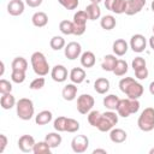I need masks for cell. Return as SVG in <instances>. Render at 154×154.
<instances>
[{"instance_id": "6", "label": "cell", "mask_w": 154, "mask_h": 154, "mask_svg": "<svg viewBox=\"0 0 154 154\" xmlns=\"http://www.w3.org/2000/svg\"><path fill=\"white\" fill-rule=\"evenodd\" d=\"M88 14L84 10L82 11H77L73 14V35L76 36H81L85 32L87 29V20H88Z\"/></svg>"}, {"instance_id": "25", "label": "cell", "mask_w": 154, "mask_h": 154, "mask_svg": "<svg viewBox=\"0 0 154 154\" xmlns=\"http://www.w3.org/2000/svg\"><path fill=\"white\" fill-rule=\"evenodd\" d=\"M52 119H53V113L48 109H43L35 116V123L37 125H46V124L51 123Z\"/></svg>"}, {"instance_id": "39", "label": "cell", "mask_w": 154, "mask_h": 154, "mask_svg": "<svg viewBox=\"0 0 154 154\" xmlns=\"http://www.w3.org/2000/svg\"><path fill=\"white\" fill-rule=\"evenodd\" d=\"M66 118H67V117L60 116V117H58V118L54 119V122H53V128H54L55 131H58V132H64V131H65Z\"/></svg>"}, {"instance_id": "51", "label": "cell", "mask_w": 154, "mask_h": 154, "mask_svg": "<svg viewBox=\"0 0 154 154\" xmlns=\"http://www.w3.org/2000/svg\"><path fill=\"white\" fill-rule=\"evenodd\" d=\"M102 0H90V2H93V4H100Z\"/></svg>"}, {"instance_id": "19", "label": "cell", "mask_w": 154, "mask_h": 154, "mask_svg": "<svg viewBox=\"0 0 154 154\" xmlns=\"http://www.w3.org/2000/svg\"><path fill=\"white\" fill-rule=\"evenodd\" d=\"M112 49L117 57H123L126 54L129 49V45L124 38H117L112 45Z\"/></svg>"}, {"instance_id": "29", "label": "cell", "mask_w": 154, "mask_h": 154, "mask_svg": "<svg viewBox=\"0 0 154 154\" xmlns=\"http://www.w3.org/2000/svg\"><path fill=\"white\" fill-rule=\"evenodd\" d=\"M45 141L49 144L51 148H57L61 144L63 138H61V135H59V132L57 131V132H48L45 137Z\"/></svg>"}, {"instance_id": "49", "label": "cell", "mask_w": 154, "mask_h": 154, "mask_svg": "<svg viewBox=\"0 0 154 154\" xmlns=\"http://www.w3.org/2000/svg\"><path fill=\"white\" fill-rule=\"evenodd\" d=\"M149 93H150L152 95H154V81L150 82V84H149Z\"/></svg>"}, {"instance_id": "36", "label": "cell", "mask_w": 154, "mask_h": 154, "mask_svg": "<svg viewBox=\"0 0 154 154\" xmlns=\"http://www.w3.org/2000/svg\"><path fill=\"white\" fill-rule=\"evenodd\" d=\"M101 112H99V111H96V109H91L89 113H88V123L91 125V126H94V128H96L97 126V124H99V122H100V119H101Z\"/></svg>"}, {"instance_id": "23", "label": "cell", "mask_w": 154, "mask_h": 154, "mask_svg": "<svg viewBox=\"0 0 154 154\" xmlns=\"http://www.w3.org/2000/svg\"><path fill=\"white\" fill-rule=\"evenodd\" d=\"M117 61L118 59L116 58V54H107L103 57V60L101 63V69L107 72H113Z\"/></svg>"}, {"instance_id": "28", "label": "cell", "mask_w": 154, "mask_h": 154, "mask_svg": "<svg viewBox=\"0 0 154 154\" xmlns=\"http://www.w3.org/2000/svg\"><path fill=\"white\" fill-rule=\"evenodd\" d=\"M119 97L117 96V95H114V94H108V95H106L105 97H103V106L107 108V109H109V111H116L117 109V106H118V103H119Z\"/></svg>"}, {"instance_id": "22", "label": "cell", "mask_w": 154, "mask_h": 154, "mask_svg": "<svg viewBox=\"0 0 154 154\" xmlns=\"http://www.w3.org/2000/svg\"><path fill=\"white\" fill-rule=\"evenodd\" d=\"M31 23L36 28H43V26H46L47 23H48V16H47V13H45L42 11L35 12L32 14V17H31Z\"/></svg>"}, {"instance_id": "50", "label": "cell", "mask_w": 154, "mask_h": 154, "mask_svg": "<svg viewBox=\"0 0 154 154\" xmlns=\"http://www.w3.org/2000/svg\"><path fill=\"white\" fill-rule=\"evenodd\" d=\"M0 65H1V71H0V76H2V75H4V71H5V64H4V61H1V63H0Z\"/></svg>"}, {"instance_id": "26", "label": "cell", "mask_w": 154, "mask_h": 154, "mask_svg": "<svg viewBox=\"0 0 154 154\" xmlns=\"http://www.w3.org/2000/svg\"><path fill=\"white\" fill-rule=\"evenodd\" d=\"M84 11L87 12L88 18H89L90 20H96V19H99V18L101 17V8H100L99 4H93V2H90V4L85 7Z\"/></svg>"}, {"instance_id": "2", "label": "cell", "mask_w": 154, "mask_h": 154, "mask_svg": "<svg viewBox=\"0 0 154 154\" xmlns=\"http://www.w3.org/2000/svg\"><path fill=\"white\" fill-rule=\"evenodd\" d=\"M30 63H31V67H32L34 72L37 76L43 77V76L48 75L51 67H49V64L42 52H34L30 57Z\"/></svg>"}, {"instance_id": "32", "label": "cell", "mask_w": 154, "mask_h": 154, "mask_svg": "<svg viewBox=\"0 0 154 154\" xmlns=\"http://www.w3.org/2000/svg\"><path fill=\"white\" fill-rule=\"evenodd\" d=\"M11 69L12 70H22V71H26L28 70V61L25 58L23 57H17L12 60L11 64Z\"/></svg>"}, {"instance_id": "8", "label": "cell", "mask_w": 154, "mask_h": 154, "mask_svg": "<svg viewBox=\"0 0 154 154\" xmlns=\"http://www.w3.org/2000/svg\"><path fill=\"white\" fill-rule=\"evenodd\" d=\"M89 147V138L85 135H77L71 141V149L72 152L81 154L84 153Z\"/></svg>"}, {"instance_id": "52", "label": "cell", "mask_w": 154, "mask_h": 154, "mask_svg": "<svg viewBox=\"0 0 154 154\" xmlns=\"http://www.w3.org/2000/svg\"><path fill=\"white\" fill-rule=\"evenodd\" d=\"M150 8H152V11L154 12V0L152 1V4H150Z\"/></svg>"}, {"instance_id": "35", "label": "cell", "mask_w": 154, "mask_h": 154, "mask_svg": "<svg viewBox=\"0 0 154 154\" xmlns=\"http://www.w3.org/2000/svg\"><path fill=\"white\" fill-rule=\"evenodd\" d=\"M59 30L64 35H73V22L64 19L59 23Z\"/></svg>"}, {"instance_id": "3", "label": "cell", "mask_w": 154, "mask_h": 154, "mask_svg": "<svg viewBox=\"0 0 154 154\" xmlns=\"http://www.w3.org/2000/svg\"><path fill=\"white\" fill-rule=\"evenodd\" d=\"M17 117L22 120H30L35 114L34 102L28 97H22L16 103Z\"/></svg>"}, {"instance_id": "5", "label": "cell", "mask_w": 154, "mask_h": 154, "mask_svg": "<svg viewBox=\"0 0 154 154\" xmlns=\"http://www.w3.org/2000/svg\"><path fill=\"white\" fill-rule=\"evenodd\" d=\"M137 125L140 130L144 132H149L154 129V108L153 107H147L141 112L137 119Z\"/></svg>"}, {"instance_id": "14", "label": "cell", "mask_w": 154, "mask_h": 154, "mask_svg": "<svg viewBox=\"0 0 154 154\" xmlns=\"http://www.w3.org/2000/svg\"><path fill=\"white\" fill-rule=\"evenodd\" d=\"M146 5V0H126V10L125 14L134 16L142 11Z\"/></svg>"}, {"instance_id": "16", "label": "cell", "mask_w": 154, "mask_h": 154, "mask_svg": "<svg viewBox=\"0 0 154 154\" xmlns=\"http://www.w3.org/2000/svg\"><path fill=\"white\" fill-rule=\"evenodd\" d=\"M25 5L22 0H10V2L7 4V12L11 16H20L24 12Z\"/></svg>"}, {"instance_id": "13", "label": "cell", "mask_w": 154, "mask_h": 154, "mask_svg": "<svg viewBox=\"0 0 154 154\" xmlns=\"http://www.w3.org/2000/svg\"><path fill=\"white\" fill-rule=\"evenodd\" d=\"M67 76H69V72L64 65H55L51 70V77L54 82L63 83L67 79Z\"/></svg>"}, {"instance_id": "33", "label": "cell", "mask_w": 154, "mask_h": 154, "mask_svg": "<svg viewBox=\"0 0 154 154\" xmlns=\"http://www.w3.org/2000/svg\"><path fill=\"white\" fill-rule=\"evenodd\" d=\"M128 70H129L128 63L125 60H123V59H118V61L116 64V67L113 70V73L116 76H118V77H122L128 72Z\"/></svg>"}, {"instance_id": "7", "label": "cell", "mask_w": 154, "mask_h": 154, "mask_svg": "<svg viewBox=\"0 0 154 154\" xmlns=\"http://www.w3.org/2000/svg\"><path fill=\"white\" fill-rule=\"evenodd\" d=\"M95 100L90 94H82L77 97V111L81 114H88L94 107Z\"/></svg>"}, {"instance_id": "37", "label": "cell", "mask_w": 154, "mask_h": 154, "mask_svg": "<svg viewBox=\"0 0 154 154\" xmlns=\"http://www.w3.org/2000/svg\"><path fill=\"white\" fill-rule=\"evenodd\" d=\"M79 122H77L73 118H66V125H65V131L66 132H77L79 130Z\"/></svg>"}, {"instance_id": "15", "label": "cell", "mask_w": 154, "mask_h": 154, "mask_svg": "<svg viewBox=\"0 0 154 154\" xmlns=\"http://www.w3.org/2000/svg\"><path fill=\"white\" fill-rule=\"evenodd\" d=\"M116 111H117V113H118L119 117H123V118L130 117V114H132L130 99H129V97H128V99H120Z\"/></svg>"}, {"instance_id": "47", "label": "cell", "mask_w": 154, "mask_h": 154, "mask_svg": "<svg viewBox=\"0 0 154 154\" xmlns=\"http://www.w3.org/2000/svg\"><path fill=\"white\" fill-rule=\"evenodd\" d=\"M99 153H101V154H107V150H106V149H101V148H97V149H94V150H93V154H99Z\"/></svg>"}, {"instance_id": "10", "label": "cell", "mask_w": 154, "mask_h": 154, "mask_svg": "<svg viewBox=\"0 0 154 154\" xmlns=\"http://www.w3.org/2000/svg\"><path fill=\"white\" fill-rule=\"evenodd\" d=\"M106 10L116 13V14H122L125 13L126 10V0H103Z\"/></svg>"}, {"instance_id": "42", "label": "cell", "mask_w": 154, "mask_h": 154, "mask_svg": "<svg viewBox=\"0 0 154 154\" xmlns=\"http://www.w3.org/2000/svg\"><path fill=\"white\" fill-rule=\"evenodd\" d=\"M12 91V83L7 79H0V93L2 94H7Z\"/></svg>"}, {"instance_id": "4", "label": "cell", "mask_w": 154, "mask_h": 154, "mask_svg": "<svg viewBox=\"0 0 154 154\" xmlns=\"http://www.w3.org/2000/svg\"><path fill=\"white\" fill-rule=\"evenodd\" d=\"M118 113H116L114 111H109L107 109L106 112H103L101 114V119L97 124V130L101 132H107L111 131L118 123Z\"/></svg>"}, {"instance_id": "53", "label": "cell", "mask_w": 154, "mask_h": 154, "mask_svg": "<svg viewBox=\"0 0 154 154\" xmlns=\"http://www.w3.org/2000/svg\"><path fill=\"white\" fill-rule=\"evenodd\" d=\"M149 154H154V148H152V149L149 150Z\"/></svg>"}, {"instance_id": "11", "label": "cell", "mask_w": 154, "mask_h": 154, "mask_svg": "<svg viewBox=\"0 0 154 154\" xmlns=\"http://www.w3.org/2000/svg\"><path fill=\"white\" fill-rule=\"evenodd\" d=\"M64 54L69 60H75L82 54V46L78 42H69L64 48Z\"/></svg>"}, {"instance_id": "46", "label": "cell", "mask_w": 154, "mask_h": 154, "mask_svg": "<svg viewBox=\"0 0 154 154\" xmlns=\"http://www.w3.org/2000/svg\"><path fill=\"white\" fill-rule=\"evenodd\" d=\"M42 1H43V0H25V4H26L29 7L35 8V7H38V6L42 4Z\"/></svg>"}, {"instance_id": "9", "label": "cell", "mask_w": 154, "mask_h": 154, "mask_svg": "<svg viewBox=\"0 0 154 154\" xmlns=\"http://www.w3.org/2000/svg\"><path fill=\"white\" fill-rule=\"evenodd\" d=\"M129 46L135 53H142L147 47V40L142 34H135L131 36Z\"/></svg>"}, {"instance_id": "31", "label": "cell", "mask_w": 154, "mask_h": 154, "mask_svg": "<svg viewBox=\"0 0 154 154\" xmlns=\"http://www.w3.org/2000/svg\"><path fill=\"white\" fill-rule=\"evenodd\" d=\"M51 147L46 141H41V142H36L32 149L34 154H51Z\"/></svg>"}, {"instance_id": "45", "label": "cell", "mask_w": 154, "mask_h": 154, "mask_svg": "<svg viewBox=\"0 0 154 154\" xmlns=\"http://www.w3.org/2000/svg\"><path fill=\"white\" fill-rule=\"evenodd\" d=\"M7 142H8V140H7L6 135L1 134L0 135V153H4V150H5L6 146H7Z\"/></svg>"}, {"instance_id": "48", "label": "cell", "mask_w": 154, "mask_h": 154, "mask_svg": "<svg viewBox=\"0 0 154 154\" xmlns=\"http://www.w3.org/2000/svg\"><path fill=\"white\" fill-rule=\"evenodd\" d=\"M149 46H150V48L154 51V35H152L150 38H149Z\"/></svg>"}, {"instance_id": "38", "label": "cell", "mask_w": 154, "mask_h": 154, "mask_svg": "<svg viewBox=\"0 0 154 154\" xmlns=\"http://www.w3.org/2000/svg\"><path fill=\"white\" fill-rule=\"evenodd\" d=\"M11 81L13 83H17V84H20L25 81V71H22V70H12L11 72Z\"/></svg>"}, {"instance_id": "30", "label": "cell", "mask_w": 154, "mask_h": 154, "mask_svg": "<svg viewBox=\"0 0 154 154\" xmlns=\"http://www.w3.org/2000/svg\"><path fill=\"white\" fill-rule=\"evenodd\" d=\"M100 25L103 30H112L117 25V20L114 16L112 14H106L100 19Z\"/></svg>"}, {"instance_id": "24", "label": "cell", "mask_w": 154, "mask_h": 154, "mask_svg": "<svg viewBox=\"0 0 154 154\" xmlns=\"http://www.w3.org/2000/svg\"><path fill=\"white\" fill-rule=\"evenodd\" d=\"M109 85L111 84H109V81L107 78L100 77V78H96L94 82V90L97 94H106L109 90Z\"/></svg>"}, {"instance_id": "17", "label": "cell", "mask_w": 154, "mask_h": 154, "mask_svg": "<svg viewBox=\"0 0 154 154\" xmlns=\"http://www.w3.org/2000/svg\"><path fill=\"white\" fill-rule=\"evenodd\" d=\"M85 76H87V73H85V70H84L83 67H73V69L70 71V73H69L70 81H71L72 83H75V84H81V83H83L84 79H85Z\"/></svg>"}, {"instance_id": "54", "label": "cell", "mask_w": 154, "mask_h": 154, "mask_svg": "<svg viewBox=\"0 0 154 154\" xmlns=\"http://www.w3.org/2000/svg\"><path fill=\"white\" fill-rule=\"evenodd\" d=\"M153 35H154V25H153Z\"/></svg>"}, {"instance_id": "27", "label": "cell", "mask_w": 154, "mask_h": 154, "mask_svg": "<svg viewBox=\"0 0 154 154\" xmlns=\"http://www.w3.org/2000/svg\"><path fill=\"white\" fill-rule=\"evenodd\" d=\"M17 103L14 96L11 94V93H7V94H2L1 97H0V105L4 109H11L12 107H14Z\"/></svg>"}, {"instance_id": "21", "label": "cell", "mask_w": 154, "mask_h": 154, "mask_svg": "<svg viewBox=\"0 0 154 154\" xmlns=\"http://www.w3.org/2000/svg\"><path fill=\"white\" fill-rule=\"evenodd\" d=\"M79 60H81V65L83 67H87V69H90L95 65L96 63V58H95V54L90 51H85L81 54L79 57Z\"/></svg>"}, {"instance_id": "43", "label": "cell", "mask_w": 154, "mask_h": 154, "mask_svg": "<svg viewBox=\"0 0 154 154\" xmlns=\"http://www.w3.org/2000/svg\"><path fill=\"white\" fill-rule=\"evenodd\" d=\"M131 66H132L134 71H135V70H138V69H141V67H144V66H147L146 59L142 58V57H136V58L132 60Z\"/></svg>"}, {"instance_id": "44", "label": "cell", "mask_w": 154, "mask_h": 154, "mask_svg": "<svg viewBox=\"0 0 154 154\" xmlns=\"http://www.w3.org/2000/svg\"><path fill=\"white\" fill-rule=\"evenodd\" d=\"M148 75H149V71H148L147 66L141 67V69H138V70H135V76H136V78L140 79V81L146 79V78L148 77Z\"/></svg>"}, {"instance_id": "12", "label": "cell", "mask_w": 154, "mask_h": 154, "mask_svg": "<svg viewBox=\"0 0 154 154\" xmlns=\"http://www.w3.org/2000/svg\"><path fill=\"white\" fill-rule=\"evenodd\" d=\"M35 143H36L35 142V138L31 135H23V136L19 137V140L17 142L19 150L23 152V153H30V152H32Z\"/></svg>"}, {"instance_id": "20", "label": "cell", "mask_w": 154, "mask_h": 154, "mask_svg": "<svg viewBox=\"0 0 154 154\" xmlns=\"http://www.w3.org/2000/svg\"><path fill=\"white\" fill-rule=\"evenodd\" d=\"M126 137H128L126 131L120 128H113L109 131V140L113 143H123V142H125Z\"/></svg>"}, {"instance_id": "34", "label": "cell", "mask_w": 154, "mask_h": 154, "mask_svg": "<svg viewBox=\"0 0 154 154\" xmlns=\"http://www.w3.org/2000/svg\"><path fill=\"white\" fill-rule=\"evenodd\" d=\"M49 46L53 51H60L63 48H65V40L63 36H59V35H55L51 38L49 41Z\"/></svg>"}, {"instance_id": "18", "label": "cell", "mask_w": 154, "mask_h": 154, "mask_svg": "<svg viewBox=\"0 0 154 154\" xmlns=\"http://www.w3.org/2000/svg\"><path fill=\"white\" fill-rule=\"evenodd\" d=\"M77 91H78L77 84H75V83L71 82V83L66 84V85L63 88V90H61V96H63V99L66 100V101H72V100L76 99Z\"/></svg>"}, {"instance_id": "41", "label": "cell", "mask_w": 154, "mask_h": 154, "mask_svg": "<svg viewBox=\"0 0 154 154\" xmlns=\"http://www.w3.org/2000/svg\"><path fill=\"white\" fill-rule=\"evenodd\" d=\"M58 2L66 10H76L79 5L78 0H58Z\"/></svg>"}, {"instance_id": "40", "label": "cell", "mask_w": 154, "mask_h": 154, "mask_svg": "<svg viewBox=\"0 0 154 154\" xmlns=\"http://www.w3.org/2000/svg\"><path fill=\"white\" fill-rule=\"evenodd\" d=\"M45 83H46V79L42 76H40V77H37V78H35L30 82L29 88L31 90H38V89H42L45 87Z\"/></svg>"}, {"instance_id": "1", "label": "cell", "mask_w": 154, "mask_h": 154, "mask_svg": "<svg viewBox=\"0 0 154 154\" xmlns=\"http://www.w3.org/2000/svg\"><path fill=\"white\" fill-rule=\"evenodd\" d=\"M119 89L129 99H140L143 95V85L132 77H124L119 81Z\"/></svg>"}]
</instances>
